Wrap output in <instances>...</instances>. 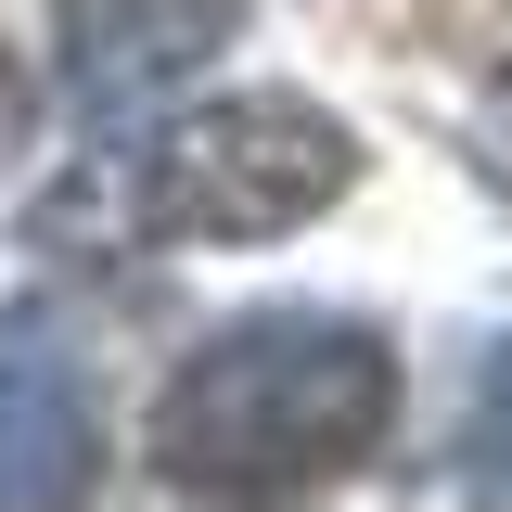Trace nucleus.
I'll use <instances>...</instances> for the list:
<instances>
[{
	"mask_svg": "<svg viewBox=\"0 0 512 512\" xmlns=\"http://www.w3.org/2000/svg\"><path fill=\"white\" fill-rule=\"evenodd\" d=\"M26 141H39V77H26V52L0 39V167H13Z\"/></svg>",
	"mask_w": 512,
	"mask_h": 512,
	"instance_id": "nucleus-7",
	"label": "nucleus"
},
{
	"mask_svg": "<svg viewBox=\"0 0 512 512\" xmlns=\"http://www.w3.org/2000/svg\"><path fill=\"white\" fill-rule=\"evenodd\" d=\"M474 180L512 205V64L487 77V103H474Z\"/></svg>",
	"mask_w": 512,
	"mask_h": 512,
	"instance_id": "nucleus-6",
	"label": "nucleus"
},
{
	"mask_svg": "<svg viewBox=\"0 0 512 512\" xmlns=\"http://www.w3.org/2000/svg\"><path fill=\"white\" fill-rule=\"evenodd\" d=\"M461 487L474 500H512V333L487 359V384H474V410H461Z\"/></svg>",
	"mask_w": 512,
	"mask_h": 512,
	"instance_id": "nucleus-5",
	"label": "nucleus"
},
{
	"mask_svg": "<svg viewBox=\"0 0 512 512\" xmlns=\"http://www.w3.org/2000/svg\"><path fill=\"white\" fill-rule=\"evenodd\" d=\"M384 436H397V346L359 308H308V295H269V308H231L218 333H192V359L141 410L154 487L218 512L320 500V487L372 474Z\"/></svg>",
	"mask_w": 512,
	"mask_h": 512,
	"instance_id": "nucleus-1",
	"label": "nucleus"
},
{
	"mask_svg": "<svg viewBox=\"0 0 512 512\" xmlns=\"http://www.w3.org/2000/svg\"><path fill=\"white\" fill-rule=\"evenodd\" d=\"M359 192V128L308 90H231L192 116L141 128L116 154H77L39 205L26 244L52 256H154V244H282Z\"/></svg>",
	"mask_w": 512,
	"mask_h": 512,
	"instance_id": "nucleus-2",
	"label": "nucleus"
},
{
	"mask_svg": "<svg viewBox=\"0 0 512 512\" xmlns=\"http://www.w3.org/2000/svg\"><path fill=\"white\" fill-rule=\"evenodd\" d=\"M103 384L64 308H0V500H90L103 487Z\"/></svg>",
	"mask_w": 512,
	"mask_h": 512,
	"instance_id": "nucleus-4",
	"label": "nucleus"
},
{
	"mask_svg": "<svg viewBox=\"0 0 512 512\" xmlns=\"http://www.w3.org/2000/svg\"><path fill=\"white\" fill-rule=\"evenodd\" d=\"M244 39V0H52V103L77 128H141Z\"/></svg>",
	"mask_w": 512,
	"mask_h": 512,
	"instance_id": "nucleus-3",
	"label": "nucleus"
}]
</instances>
